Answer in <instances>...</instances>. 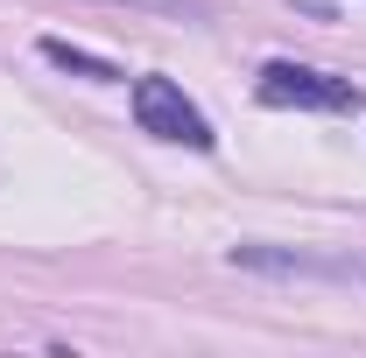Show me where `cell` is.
<instances>
[{
	"mask_svg": "<svg viewBox=\"0 0 366 358\" xmlns=\"http://www.w3.org/2000/svg\"><path fill=\"white\" fill-rule=\"evenodd\" d=\"M127 98H134V127H141V134L177 140V148H197V155L219 140V134H212V120L197 113V98H190L177 78H134Z\"/></svg>",
	"mask_w": 366,
	"mask_h": 358,
	"instance_id": "3",
	"label": "cell"
},
{
	"mask_svg": "<svg viewBox=\"0 0 366 358\" xmlns=\"http://www.w3.org/2000/svg\"><path fill=\"white\" fill-rule=\"evenodd\" d=\"M43 56L56 71H71V78H92V85H120V78H127L120 63H106V56H92V49H71V43H56V36L43 43Z\"/></svg>",
	"mask_w": 366,
	"mask_h": 358,
	"instance_id": "4",
	"label": "cell"
},
{
	"mask_svg": "<svg viewBox=\"0 0 366 358\" xmlns=\"http://www.w3.org/2000/svg\"><path fill=\"white\" fill-rule=\"evenodd\" d=\"M226 260L239 274H268V281H338V288H366V253H303V246L239 239Z\"/></svg>",
	"mask_w": 366,
	"mask_h": 358,
	"instance_id": "2",
	"label": "cell"
},
{
	"mask_svg": "<svg viewBox=\"0 0 366 358\" xmlns=\"http://www.w3.org/2000/svg\"><path fill=\"white\" fill-rule=\"evenodd\" d=\"M113 7H141V14H177V21H212V0H113Z\"/></svg>",
	"mask_w": 366,
	"mask_h": 358,
	"instance_id": "5",
	"label": "cell"
},
{
	"mask_svg": "<svg viewBox=\"0 0 366 358\" xmlns=\"http://www.w3.org/2000/svg\"><path fill=\"white\" fill-rule=\"evenodd\" d=\"M261 106H282V113H360L366 91L352 78H331L317 63H289V56H274L261 63Z\"/></svg>",
	"mask_w": 366,
	"mask_h": 358,
	"instance_id": "1",
	"label": "cell"
}]
</instances>
